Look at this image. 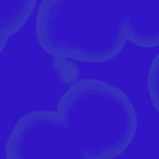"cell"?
<instances>
[{"mask_svg": "<svg viewBox=\"0 0 159 159\" xmlns=\"http://www.w3.org/2000/svg\"><path fill=\"white\" fill-rule=\"evenodd\" d=\"M125 0H47L36 8V38L45 53L106 62L126 44Z\"/></svg>", "mask_w": 159, "mask_h": 159, "instance_id": "1", "label": "cell"}, {"mask_svg": "<svg viewBox=\"0 0 159 159\" xmlns=\"http://www.w3.org/2000/svg\"><path fill=\"white\" fill-rule=\"evenodd\" d=\"M56 114L88 159H114L137 133V112L129 97L102 80H81L59 98Z\"/></svg>", "mask_w": 159, "mask_h": 159, "instance_id": "2", "label": "cell"}, {"mask_svg": "<svg viewBox=\"0 0 159 159\" xmlns=\"http://www.w3.org/2000/svg\"><path fill=\"white\" fill-rule=\"evenodd\" d=\"M5 156L7 159H88L56 111H33L20 117L8 136Z\"/></svg>", "mask_w": 159, "mask_h": 159, "instance_id": "3", "label": "cell"}, {"mask_svg": "<svg viewBox=\"0 0 159 159\" xmlns=\"http://www.w3.org/2000/svg\"><path fill=\"white\" fill-rule=\"evenodd\" d=\"M126 42L156 48L159 44V0H125Z\"/></svg>", "mask_w": 159, "mask_h": 159, "instance_id": "4", "label": "cell"}, {"mask_svg": "<svg viewBox=\"0 0 159 159\" xmlns=\"http://www.w3.org/2000/svg\"><path fill=\"white\" fill-rule=\"evenodd\" d=\"M36 2L27 0H0V27L11 38L17 31H20L33 13L36 11Z\"/></svg>", "mask_w": 159, "mask_h": 159, "instance_id": "5", "label": "cell"}, {"mask_svg": "<svg viewBox=\"0 0 159 159\" xmlns=\"http://www.w3.org/2000/svg\"><path fill=\"white\" fill-rule=\"evenodd\" d=\"M147 92H148V97H150L154 109H159V56L157 55L151 59V64L148 69Z\"/></svg>", "mask_w": 159, "mask_h": 159, "instance_id": "6", "label": "cell"}, {"mask_svg": "<svg viewBox=\"0 0 159 159\" xmlns=\"http://www.w3.org/2000/svg\"><path fill=\"white\" fill-rule=\"evenodd\" d=\"M8 39H10V36H8V33L0 27V53L3 52V48L7 47V42H8Z\"/></svg>", "mask_w": 159, "mask_h": 159, "instance_id": "7", "label": "cell"}]
</instances>
